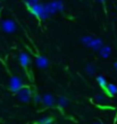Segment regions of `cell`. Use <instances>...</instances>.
<instances>
[{
  "mask_svg": "<svg viewBox=\"0 0 117 124\" xmlns=\"http://www.w3.org/2000/svg\"><path fill=\"white\" fill-rule=\"evenodd\" d=\"M102 40L100 38H93V40L91 41V43L89 45V47H90L92 50H95V51H99L100 49L102 48Z\"/></svg>",
  "mask_w": 117,
  "mask_h": 124,
  "instance_id": "cell-8",
  "label": "cell"
},
{
  "mask_svg": "<svg viewBox=\"0 0 117 124\" xmlns=\"http://www.w3.org/2000/svg\"><path fill=\"white\" fill-rule=\"evenodd\" d=\"M35 64L38 66L39 68H41V70H44L49 66V60L48 58L44 56H41V55H38L37 58H35Z\"/></svg>",
  "mask_w": 117,
  "mask_h": 124,
  "instance_id": "cell-6",
  "label": "cell"
},
{
  "mask_svg": "<svg viewBox=\"0 0 117 124\" xmlns=\"http://www.w3.org/2000/svg\"><path fill=\"white\" fill-rule=\"evenodd\" d=\"M16 97L18 98L21 101L23 102H29L32 100V97H33V91L29 85H24L21 89V90L16 93Z\"/></svg>",
  "mask_w": 117,
  "mask_h": 124,
  "instance_id": "cell-1",
  "label": "cell"
},
{
  "mask_svg": "<svg viewBox=\"0 0 117 124\" xmlns=\"http://www.w3.org/2000/svg\"><path fill=\"white\" fill-rule=\"evenodd\" d=\"M93 40V38L91 37V35H85V37H83V38L81 39V42L83 43V45H85V46H88L89 47V45L91 43V41Z\"/></svg>",
  "mask_w": 117,
  "mask_h": 124,
  "instance_id": "cell-17",
  "label": "cell"
},
{
  "mask_svg": "<svg viewBox=\"0 0 117 124\" xmlns=\"http://www.w3.org/2000/svg\"><path fill=\"white\" fill-rule=\"evenodd\" d=\"M1 27H2V30L5 32H7V33H13V32H15L16 30V24L14 21H11V19H4L2 23H1Z\"/></svg>",
  "mask_w": 117,
  "mask_h": 124,
  "instance_id": "cell-4",
  "label": "cell"
},
{
  "mask_svg": "<svg viewBox=\"0 0 117 124\" xmlns=\"http://www.w3.org/2000/svg\"><path fill=\"white\" fill-rule=\"evenodd\" d=\"M116 8H117V6H116Z\"/></svg>",
  "mask_w": 117,
  "mask_h": 124,
  "instance_id": "cell-22",
  "label": "cell"
},
{
  "mask_svg": "<svg viewBox=\"0 0 117 124\" xmlns=\"http://www.w3.org/2000/svg\"><path fill=\"white\" fill-rule=\"evenodd\" d=\"M95 101L99 105H108L109 104V100L107 99V97L102 93H98L95 96Z\"/></svg>",
  "mask_w": 117,
  "mask_h": 124,
  "instance_id": "cell-10",
  "label": "cell"
},
{
  "mask_svg": "<svg viewBox=\"0 0 117 124\" xmlns=\"http://www.w3.org/2000/svg\"><path fill=\"white\" fill-rule=\"evenodd\" d=\"M97 1L100 2V4H105V1H106V0H97Z\"/></svg>",
  "mask_w": 117,
  "mask_h": 124,
  "instance_id": "cell-19",
  "label": "cell"
},
{
  "mask_svg": "<svg viewBox=\"0 0 117 124\" xmlns=\"http://www.w3.org/2000/svg\"><path fill=\"white\" fill-rule=\"evenodd\" d=\"M18 59H19V64L22 65V67L24 68V70H27L29 66H30V63H31L30 56L25 53H22L21 55H19Z\"/></svg>",
  "mask_w": 117,
  "mask_h": 124,
  "instance_id": "cell-7",
  "label": "cell"
},
{
  "mask_svg": "<svg viewBox=\"0 0 117 124\" xmlns=\"http://www.w3.org/2000/svg\"><path fill=\"white\" fill-rule=\"evenodd\" d=\"M23 86H24V83H23V80L19 76H11L10 80H9V84H8V88L11 92L17 93Z\"/></svg>",
  "mask_w": 117,
  "mask_h": 124,
  "instance_id": "cell-3",
  "label": "cell"
},
{
  "mask_svg": "<svg viewBox=\"0 0 117 124\" xmlns=\"http://www.w3.org/2000/svg\"><path fill=\"white\" fill-rule=\"evenodd\" d=\"M29 10H30V13L32 15H34L35 17H38V18H40V19H48L50 17V16L45 13L44 6L41 4H38V5H35V6H33V7H30Z\"/></svg>",
  "mask_w": 117,
  "mask_h": 124,
  "instance_id": "cell-2",
  "label": "cell"
},
{
  "mask_svg": "<svg viewBox=\"0 0 117 124\" xmlns=\"http://www.w3.org/2000/svg\"><path fill=\"white\" fill-rule=\"evenodd\" d=\"M32 101L35 104V105H40L42 104V96L41 94H39L38 92H33V97H32Z\"/></svg>",
  "mask_w": 117,
  "mask_h": 124,
  "instance_id": "cell-15",
  "label": "cell"
},
{
  "mask_svg": "<svg viewBox=\"0 0 117 124\" xmlns=\"http://www.w3.org/2000/svg\"><path fill=\"white\" fill-rule=\"evenodd\" d=\"M99 54L102 58H108L111 54V48L109 46H102V48L99 50Z\"/></svg>",
  "mask_w": 117,
  "mask_h": 124,
  "instance_id": "cell-11",
  "label": "cell"
},
{
  "mask_svg": "<svg viewBox=\"0 0 117 124\" xmlns=\"http://www.w3.org/2000/svg\"><path fill=\"white\" fill-rule=\"evenodd\" d=\"M105 92H106L109 97H114L117 94V85L114 83H108L107 86L105 88Z\"/></svg>",
  "mask_w": 117,
  "mask_h": 124,
  "instance_id": "cell-9",
  "label": "cell"
},
{
  "mask_svg": "<svg viewBox=\"0 0 117 124\" xmlns=\"http://www.w3.org/2000/svg\"><path fill=\"white\" fill-rule=\"evenodd\" d=\"M114 67H115V70L117 71V62H115V64H114Z\"/></svg>",
  "mask_w": 117,
  "mask_h": 124,
  "instance_id": "cell-21",
  "label": "cell"
},
{
  "mask_svg": "<svg viewBox=\"0 0 117 124\" xmlns=\"http://www.w3.org/2000/svg\"><path fill=\"white\" fill-rule=\"evenodd\" d=\"M42 105L47 108H51L56 105V100L51 93H44L42 96Z\"/></svg>",
  "mask_w": 117,
  "mask_h": 124,
  "instance_id": "cell-5",
  "label": "cell"
},
{
  "mask_svg": "<svg viewBox=\"0 0 117 124\" xmlns=\"http://www.w3.org/2000/svg\"><path fill=\"white\" fill-rule=\"evenodd\" d=\"M68 105V99L66 97H59L58 98V100H57V106H58V108L60 109H65L67 107Z\"/></svg>",
  "mask_w": 117,
  "mask_h": 124,
  "instance_id": "cell-12",
  "label": "cell"
},
{
  "mask_svg": "<svg viewBox=\"0 0 117 124\" xmlns=\"http://www.w3.org/2000/svg\"><path fill=\"white\" fill-rule=\"evenodd\" d=\"M97 82H98V84H99L100 86H101L103 90H105V88H106L107 84H108V82H107L106 78H105L103 75H101V74L97 76Z\"/></svg>",
  "mask_w": 117,
  "mask_h": 124,
  "instance_id": "cell-14",
  "label": "cell"
},
{
  "mask_svg": "<svg viewBox=\"0 0 117 124\" xmlns=\"http://www.w3.org/2000/svg\"><path fill=\"white\" fill-rule=\"evenodd\" d=\"M24 2H25V5L27 6V8H30V7L35 6V5H38L39 0H24Z\"/></svg>",
  "mask_w": 117,
  "mask_h": 124,
  "instance_id": "cell-18",
  "label": "cell"
},
{
  "mask_svg": "<svg viewBox=\"0 0 117 124\" xmlns=\"http://www.w3.org/2000/svg\"><path fill=\"white\" fill-rule=\"evenodd\" d=\"M85 72H87V74H89V75H91V76L95 75V67L92 64H88L87 66H85Z\"/></svg>",
  "mask_w": 117,
  "mask_h": 124,
  "instance_id": "cell-16",
  "label": "cell"
},
{
  "mask_svg": "<svg viewBox=\"0 0 117 124\" xmlns=\"http://www.w3.org/2000/svg\"><path fill=\"white\" fill-rule=\"evenodd\" d=\"M53 117L52 116H44L38 120L34 124H53Z\"/></svg>",
  "mask_w": 117,
  "mask_h": 124,
  "instance_id": "cell-13",
  "label": "cell"
},
{
  "mask_svg": "<svg viewBox=\"0 0 117 124\" xmlns=\"http://www.w3.org/2000/svg\"><path fill=\"white\" fill-rule=\"evenodd\" d=\"M92 124H103V123L100 122V121H97V122H95V123H92Z\"/></svg>",
  "mask_w": 117,
  "mask_h": 124,
  "instance_id": "cell-20",
  "label": "cell"
}]
</instances>
